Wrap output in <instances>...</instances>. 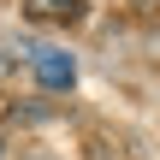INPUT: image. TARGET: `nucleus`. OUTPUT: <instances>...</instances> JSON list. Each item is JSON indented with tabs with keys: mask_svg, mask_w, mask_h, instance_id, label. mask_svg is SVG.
<instances>
[{
	"mask_svg": "<svg viewBox=\"0 0 160 160\" xmlns=\"http://www.w3.org/2000/svg\"><path fill=\"white\" fill-rule=\"evenodd\" d=\"M36 77H42V89H71L77 83V59L65 53V48H36Z\"/></svg>",
	"mask_w": 160,
	"mask_h": 160,
	"instance_id": "f257e3e1",
	"label": "nucleus"
},
{
	"mask_svg": "<svg viewBox=\"0 0 160 160\" xmlns=\"http://www.w3.org/2000/svg\"><path fill=\"white\" fill-rule=\"evenodd\" d=\"M36 18H77V0H24Z\"/></svg>",
	"mask_w": 160,
	"mask_h": 160,
	"instance_id": "f03ea898",
	"label": "nucleus"
},
{
	"mask_svg": "<svg viewBox=\"0 0 160 160\" xmlns=\"http://www.w3.org/2000/svg\"><path fill=\"white\" fill-rule=\"evenodd\" d=\"M0 160H6V137H0Z\"/></svg>",
	"mask_w": 160,
	"mask_h": 160,
	"instance_id": "7ed1b4c3",
	"label": "nucleus"
}]
</instances>
